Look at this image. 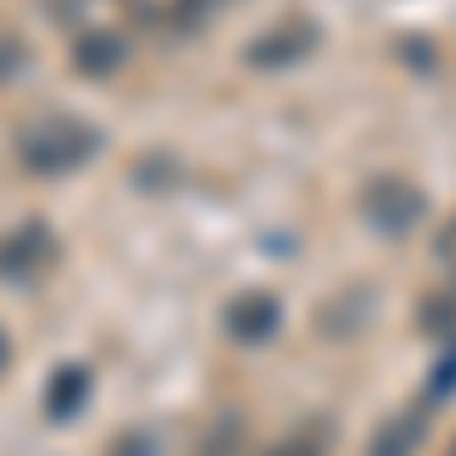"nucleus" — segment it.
I'll return each instance as SVG.
<instances>
[{"label":"nucleus","instance_id":"f257e3e1","mask_svg":"<svg viewBox=\"0 0 456 456\" xmlns=\"http://www.w3.org/2000/svg\"><path fill=\"white\" fill-rule=\"evenodd\" d=\"M98 152V134L86 128V122H73V116H49V122H37L25 146H19V159L31 165V171L55 176V171H73V165H86Z\"/></svg>","mask_w":456,"mask_h":456},{"label":"nucleus","instance_id":"f03ea898","mask_svg":"<svg viewBox=\"0 0 456 456\" xmlns=\"http://www.w3.org/2000/svg\"><path fill=\"white\" fill-rule=\"evenodd\" d=\"M43 256H49V232H43V225H25V232H12V238L0 244V274H25Z\"/></svg>","mask_w":456,"mask_h":456},{"label":"nucleus","instance_id":"7ed1b4c3","mask_svg":"<svg viewBox=\"0 0 456 456\" xmlns=\"http://www.w3.org/2000/svg\"><path fill=\"white\" fill-rule=\"evenodd\" d=\"M86 389H92V378H86L79 365H61V371H55V384H49V414H55V420H68L73 408L86 402Z\"/></svg>","mask_w":456,"mask_h":456},{"label":"nucleus","instance_id":"20e7f679","mask_svg":"<svg viewBox=\"0 0 456 456\" xmlns=\"http://www.w3.org/2000/svg\"><path fill=\"white\" fill-rule=\"evenodd\" d=\"M73 68H79V73H116V68H122V43H116V37H79Z\"/></svg>","mask_w":456,"mask_h":456},{"label":"nucleus","instance_id":"39448f33","mask_svg":"<svg viewBox=\"0 0 456 456\" xmlns=\"http://www.w3.org/2000/svg\"><path fill=\"white\" fill-rule=\"evenodd\" d=\"M232 322H238L244 335H262V322H268V305H256V298H249L244 311H232Z\"/></svg>","mask_w":456,"mask_h":456},{"label":"nucleus","instance_id":"423d86ee","mask_svg":"<svg viewBox=\"0 0 456 456\" xmlns=\"http://www.w3.org/2000/svg\"><path fill=\"white\" fill-rule=\"evenodd\" d=\"M110 456H152V444H146L141 432H122V438H116V451Z\"/></svg>","mask_w":456,"mask_h":456},{"label":"nucleus","instance_id":"0eeeda50","mask_svg":"<svg viewBox=\"0 0 456 456\" xmlns=\"http://www.w3.org/2000/svg\"><path fill=\"white\" fill-rule=\"evenodd\" d=\"M19 68V49H12V43H6V37H0V79H6V73Z\"/></svg>","mask_w":456,"mask_h":456},{"label":"nucleus","instance_id":"6e6552de","mask_svg":"<svg viewBox=\"0 0 456 456\" xmlns=\"http://www.w3.org/2000/svg\"><path fill=\"white\" fill-rule=\"evenodd\" d=\"M286 456H311V444H292V451H286Z\"/></svg>","mask_w":456,"mask_h":456},{"label":"nucleus","instance_id":"1a4fd4ad","mask_svg":"<svg viewBox=\"0 0 456 456\" xmlns=\"http://www.w3.org/2000/svg\"><path fill=\"white\" fill-rule=\"evenodd\" d=\"M0 371H6V335H0Z\"/></svg>","mask_w":456,"mask_h":456}]
</instances>
